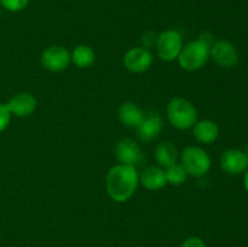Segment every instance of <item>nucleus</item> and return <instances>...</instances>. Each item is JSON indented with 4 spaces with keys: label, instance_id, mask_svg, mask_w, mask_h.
Here are the masks:
<instances>
[{
    "label": "nucleus",
    "instance_id": "1",
    "mask_svg": "<svg viewBox=\"0 0 248 247\" xmlns=\"http://www.w3.org/2000/svg\"><path fill=\"white\" fill-rule=\"evenodd\" d=\"M140 184V172L136 166L118 164L107 173L106 188L115 202H126L133 196Z\"/></svg>",
    "mask_w": 248,
    "mask_h": 247
},
{
    "label": "nucleus",
    "instance_id": "2",
    "mask_svg": "<svg viewBox=\"0 0 248 247\" xmlns=\"http://www.w3.org/2000/svg\"><path fill=\"white\" fill-rule=\"evenodd\" d=\"M212 44V34L202 33L196 40L183 45L177 58L182 69L186 72H196L201 69L210 60V48Z\"/></svg>",
    "mask_w": 248,
    "mask_h": 247
},
{
    "label": "nucleus",
    "instance_id": "3",
    "mask_svg": "<svg viewBox=\"0 0 248 247\" xmlns=\"http://www.w3.org/2000/svg\"><path fill=\"white\" fill-rule=\"evenodd\" d=\"M169 123L176 130L186 131L193 128L198 121V110L191 102L182 97H174L169 102L166 108Z\"/></svg>",
    "mask_w": 248,
    "mask_h": 247
},
{
    "label": "nucleus",
    "instance_id": "4",
    "mask_svg": "<svg viewBox=\"0 0 248 247\" xmlns=\"http://www.w3.org/2000/svg\"><path fill=\"white\" fill-rule=\"evenodd\" d=\"M182 166L193 177H202L211 169V157L202 148L190 145L182 153Z\"/></svg>",
    "mask_w": 248,
    "mask_h": 247
},
{
    "label": "nucleus",
    "instance_id": "5",
    "mask_svg": "<svg viewBox=\"0 0 248 247\" xmlns=\"http://www.w3.org/2000/svg\"><path fill=\"white\" fill-rule=\"evenodd\" d=\"M157 56L165 62H172L178 58L182 48H183V39L181 33L176 29H167L157 35L156 44Z\"/></svg>",
    "mask_w": 248,
    "mask_h": 247
},
{
    "label": "nucleus",
    "instance_id": "6",
    "mask_svg": "<svg viewBox=\"0 0 248 247\" xmlns=\"http://www.w3.org/2000/svg\"><path fill=\"white\" fill-rule=\"evenodd\" d=\"M41 64L44 68L53 73L63 72L69 67L72 58L70 52L60 45H52L46 47L41 53Z\"/></svg>",
    "mask_w": 248,
    "mask_h": 247
},
{
    "label": "nucleus",
    "instance_id": "7",
    "mask_svg": "<svg viewBox=\"0 0 248 247\" xmlns=\"http://www.w3.org/2000/svg\"><path fill=\"white\" fill-rule=\"evenodd\" d=\"M210 57L222 68H232L239 63V52L232 43L228 40H216L211 45Z\"/></svg>",
    "mask_w": 248,
    "mask_h": 247
},
{
    "label": "nucleus",
    "instance_id": "8",
    "mask_svg": "<svg viewBox=\"0 0 248 247\" xmlns=\"http://www.w3.org/2000/svg\"><path fill=\"white\" fill-rule=\"evenodd\" d=\"M153 55L147 47H133L124 56V65L126 69L135 74L144 73L152 67Z\"/></svg>",
    "mask_w": 248,
    "mask_h": 247
},
{
    "label": "nucleus",
    "instance_id": "9",
    "mask_svg": "<svg viewBox=\"0 0 248 247\" xmlns=\"http://www.w3.org/2000/svg\"><path fill=\"white\" fill-rule=\"evenodd\" d=\"M220 167L228 174L237 176L248 169L246 152L241 149H228L220 156Z\"/></svg>",
    "mask_w": 248,
    "mask_h": 247
},
{
    "label": "nucleus",
    "instance_id": "10",
    "mask_svg": "<svg viewBox=\"0 0 248 247\" xmlns=\"http://www.w3.org/2000/svg\"><path fill=\"white\" fill-rule=\"evenodd\" d=\"M6 104L11 115L26 118L31 115L36 109V98L29 92H19L12 96Z\"/></svg>",
    "mask_w": 248,
    "mask_h": 247
},
{
    "label": "nucleus",
    "instance_id": "11",
    "mask_svg": "<svg viewBox=\"0 0 248 247\" xmlns=\"http://www.w3.org/2000/svg\"><path fill=\"white\" fill-rule=\"evenodd\" d=\"M137 136L140 142L149 143L156 139L162 130V119L156 111L144 114L142 123L137 128Z\"/></svg>",
    "mask_w": 248,
    "mask_h": 247
},
{
    "label": "nucleus",
    "instance_id": "12",
    "mask_svg": "<svg viewBox=\"0 0 248 247\" xmlns=\"http://www.w3.org/2000/svg\"><path fill=\"white\" fill-rule=\"evenodd\" d=\"M115 156L120 164L136 166L142 160V150L137 142L131 138H124L116 143Z\"/></svg>",
    "mask_w": 248,
    "mask_h": 247
},
{
    "label": "nucleus",
    "instance_id": "13",
    "mask_svg": "<svg viewBox=\"0 0 248 247\" xmlns=\"http://www.w3.org/2000/svg\"><path fill=\"white\" fill-rule=\"evenodd\" d=\"M140 183L148 190H159L167 184L166 170L161 166H148L140 174Z\"/></svg>",
    "mask_w": 248,
    "mask_h": 247
},
{
    "label": "nucleus",
    "instance_id": "14",
    "mask_svg": "<svg viewBox=\"0 0 248 247\" xmlns=\"http://www.w3.org/2000/svg\"><path fill=\"white\" fill-rule=\"evenodd\" d=\"M193 135L198 142L202 144H212L219 137V127L212 120H200L196 121L193 126Z\"/></svg>",
    "mask_w": 248,
    "mask_h": 247
},
{
    "label": "nucleus",
    "instance_id": "15",
    "mask_svg": "<svg viewBox=\"0 0 248 247\" xmlns=\"http://www.w3.org/2000/svg\"><path fill=\"white\" fill-rule=\"evenodd\" d=\"M118 116L121 124L131 128H137L144 118L142 109L133 102H125L118 109Z\"/></svg>",
    "mask_w": 248,
    "mask_h": 247
},
{
    "label": "nucleus",
    "instance_id": "16",
    "mask_svg": "<svg viewBox=\"0 0 248 247\" xmlns=\"http://www.w3.org/2000/svg\"><path fill=\"white\" fill-rule=\"evenodd\" d=\"M155 160L164 169L178 162V150L171 142H162L155 148Z\"/></svg>",
    "mask_w": 248,
    "mask_h": 247
},
{
    "label": "nucleus",
    "instance_id": "17",
    "mask_svg": "<svg viewBox=\"0 0 248 247\" xmlns=\"http://www.w3.org/2000/svg\"><path fill=\"white\" fill-rule=\"evenodd\" d=\"M70 58L72 62L77 65L78 68H90L96 61V53L93 48L87 45H78L75 46L74 50L70 52Z\"/></svg>",
    "mask_w": 248,
    "mask_h": 247
},
{
    "label": "nucleus",
    "instance_id": "18",
    "mask_svg": "<svg viewBox=\"0 0 248 247\" xmlns=\"http://www.w3.org/2000/svg\"><path fill=\"white\" fill-rule=\"evenodd\" d=\"M166 170V178H167V184H172V185H182L184 182L186 181V169L182 166L181 162H176L172 166L167 167Z\"/></svg>",
    "mask_w": 248,
    "mask_h": 247
},
{
    "label": "nucleus",
    "instance_id": "19",
    "mask_svg": "<svg viewBox=\"0 0 248 247\" xmlns=\"http://www.w3.org/2000/svg\"><path fill=\"white\" fill-rule=\"evenodd\" d=\"M29 0H0V5L10 12H19L28 5Z\"/></svg>",
    "mask_w": 248,
    "mask_h": 247
},
{
    "label": "nucleus",
    "instance_id": "20",
    "mask_svg": "<svg viewBox=\"0 0 248 247\" xmlns=\"http://www.w3.org/2000/svg\"><path fill=\"white\" fill-rule=\"evenodd\" d=\"M10 120H11V113L7 109L6 104L0 103V132L6 130V127L10 124Z\"/></svg>",
    "mask_w": 248,
    "mask_h": 247
},
{
    "label": "nucleus",
    "instance_id": "21",
    "mask_svg": "<svg viewBox=\"0 0 248 247\" xmlns=\"http://www.w3.org/2000/svg\"><path fill=\"white\" fill-rule=\"evenodd\" d=\"M181 247H206L205 241L199 236H190L184 240Z\"/></svg>",
    "mask_w": 248,
    "mask_h": 247
},
{
    "label": "nucleus",
    "instance_id": "22",
    "mask_svg": "<svg viewBox=\"0 0 248 247\" xmlns=\"http://www.w3.org/2000/svg\"><path fill=\"white\" fill-rule=\"evenodd\" d=\"M244 185L245 189L248 191V169L245 171V177H244Z\"/></svg>",
    "mask_w": 248,
    "mask_h": 247
},
{
    "label": "nucleus",
    "instance_id": "23",
    "mask_svg": "<svg viewBox=\"0 0 248 247\" xmlns=\"http://www.w3.org/2000/svg\"><path fill=\"white\" fill-rule=\"evenodd\" d=\"M246 155H247V157H248V147H247V150H246Z\"/></svg>",
    "mask_w": 248,
    "mask_h": 247
},
{
    "label": "nucleus",
    "instance_id": "24",
    "mask_svg": "<svg viewBox=\"0 0 248 247\" xmlns=\"http://www.w3.org/2000/svg\"><path fill=\"white\" fill-rule=\"evenodd\" d=\"M0 18H1V10H0Z\"/></svg>",
    "mask_w": 248,
    "mask_h": 247
},
{
    "label": "nucleus",
    "instance_id": "25",
    "mask_svg": "<svg viewBox=\"0 0 248 247\" xmlns=\"http://www.w3.org/2000/svg\"><path fill=\"white\" fill-rule=\"evenodd\" d=\"M0 237H1V232H0Z\"/></svg>",
    "mask_w": 248,
    "mask_h": 247
}]
</instances>
